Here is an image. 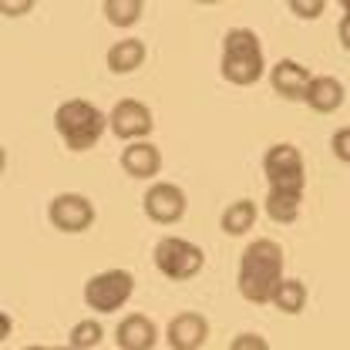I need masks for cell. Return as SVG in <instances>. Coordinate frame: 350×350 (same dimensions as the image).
I'll use <instances>...</instances> for the list:
<instances>
[{
  "mask_svg": "<svg viewBox=\"0 0 350 350\" xmlns=\"http://www.w3.org/2000/svg\"><path fill=\"white\" fill-rule=\"evenodd\" d=\"M262 172L269 182V192H266V202H262L266 216L276 226H293L300 219V209H304L306 189V165L300 148L290 145V142L269 145L266 155H262Z\"/></svg>",
  "mask_w": 350,
  "mask_h": 350,
  "instance_id": "obj_1",
  "label": "cell"
},
{
  "mask_svg": "<svg viewBox=\"0 0 350 350\" xmlns=\"http://www.w3.org/2000/svg\"><path fill=\"white\" fill-rule=\"evenodd\" d=\"M142 209L159 226H175L178 219L185 216L189 202H185V192L175 182H155V185H148V192L142 199Z\"/></svg>",
  "mask_w": 350,
  "mask_h": 350,
  "instance_id": "obj_9",
  "label": "cell"
},
{
  "mask_svg": "<svg viewBox=\"0 0 350 350\" xmlns=\"http://www.w3.org/2000/svg\"><path fill=\"white\" fill-rule=\"evenodd\" d=\"M57 350H68V347H57Z\"/></svg>",
  "mask_w": 350,
  "mask_h": 350,
  "instance_id": "obj_29",
  "label": "cell"
},
{
  "mask_svg": "<svg viewBox=\"0 0 350 350\" xmlns=\"http://www.w3.org/2000/svg\"><path fill=\"white\" fill-rule=\"evenodd\" d=\"M290 10H293L297 17H304V21H317V17L327 10V3H323V0H290Z\"/></svg>",
  "mask_w": 350,
  "mask_h": 350,
  "instance_id": "obj_20",
  "label": "cell"
},
{
  "mask_svg": "<svg viewBox=\"0 0 350 350\" xmlns=\"http://www.w3.org/2000/svg\"><path fill=\"white\" fill-rule=\"evenodd\" d=\"M122 169L131 178H155L162 172V152L152 142H131L122 148Z\"/></svg>",
  "mask_w": 350,
  "mask_h": 350,
  "instance_id": "obj_13",
  "label": "cell"
},
{
  "mask_svg": "<svg viewBox=\"0 0 350 350\" xmlns=\"http://www.w3.org/2000/svg\"><path fill=\"white\" fill-rule=\"evenodd\" d=\"M101 10H105L108 24H115V27H135L142 21V14H145V3L142 0H105Z\"/></svg>",
  "mask_w": 350,
  "mask_h": 350,
  "instance_id": "obj_18",
  "label": "cell"
},
{
  "mask_svg": "<svg viewBox=\"0 0 350 350\" xmlns=\"http://www.w3.org/2000/svg\"><path fill=\"white\" fill-rule=\"evenodd\" d=\"M54 131L61 135V142L71 152H88L101 142V135L108 131V115L98 111L85 98H68L57 105L54 111Z\"/></svg>",
  "mask_w": 350,
  "mask_h": 350,
  "instance_id": "obj_4",
  "label": "cell"
},
{
  "mask_svg": "<svg viewBox=\"0 0 350 350\" xmlns=\"http://www.w3.org/2000/svg\"><path fill=\"white\" fill-rule=\"evenodd\" d=\"M108 129H111L115 138H122L129 145L131 142H145V135H152V129H155L152 108L142 105L138 98H122L108 115Z\"/></svg>",
  "mask_w": 350,
  "mask_h": 350,
  "instance_id": "obj_8",
  "label": "cell"
},
{
  "mask_svg": "<svg viewBox=\"0 0 350 350\" xmlns=\"http://www.w3.org/2000/svg\"><path fill=\"white\" fill-rule=\"evenodd\" d=\"M344 98H347V91H344V85H340L334 75H317V78H310V88H306V94H304V101L317 115L337 111V108L344 105Z\"/></svg>",
  "mask_w": 350,
  "mask_h": 350,
  "instance_id": "obj_14",
  "label": "cell"
},
{
  "mask_svg": "<svg viewBox=\"0 0 350 350\" xmlns=\"http://www.w3.org/2000/svg\"><path fill=\"white\" fill-rule=\"evenodd\" d=\"M330 148H334V155H337L340 162H347V165H350V129L334 131V138H330Z\"/></svg>",
  "mask_w": 350,
  "mask_h": 350,
  "instance_id": "obj_22",
  "label": "cell"
},
{
  "mask_svg": "<svg viewBox=\"0 0 350 350\" xmlns=\"http://www.w3.org/2000/svg\"><path fill=\"white\" fill-rule=\"evenodd\" d=\"M152 260H155V269H159L162 276L182 283V280H192V276L202 273L206 253H202V246H196V243H189V239H182V236H162V239L155 243Z\"/></svg>",
  "mask_w": 350,
  "mask_h": 350,
  "instance_id": "obj_5",
  "label": "cell"
},
{
  "mask_svg": "<svg viewBox=\"0 0 350 350\" xmlns=\"http://www.w3.org/2000/svg\"><path fill=\"white\" fill-rule=\"evenodd\" d=\"M256 216H260V209H256L253 199H236V202H229V206L222 209L219 229H222L226 236H246V232L256 226Z\"/></svg>",
  "mask_w": 350,
  "mask_h": 350,
  "instance_id": "obj_16",
  "label": "cell"
},
{
  "mask_svg": "<svg viewBox=\"0 0 350 350\" xmlns=\"http://www.w3.org/2000/svg\"><path fill=\"white\" fill-rule=\"evenodd\" d=\"M229 350H269V340L262 334H236Z\"/></svg>",
  "mask_w": 350,
  "mask_h": 350,
  "instance_id": "obj_21",
  "label": "cell"
},
{
  "mask_svg": "<svg viewBox=\"0 0 350 350\" xmlns=\"http://www.w3.org/2000/svg\"><path fill=\"white\" fill-rule=\"evenodd\" d=\"M340 7H344V10H347V14H350V0H340Z\"/></svg>",
  "mask_w": 350,
  "mask_h": 350,
  "instance_id": "obj_28",
  "label": "cell"
},
{
  "mask_svg": "<svg viewBox=\"0 0 350 350\" xmlns=\"http://www.w3.org/2000/svg\"><path fill=\"white\" fill-rule=\"evenodd\" d=\"M280 283H283V246L276 239H253L239 256V276H236L239 297L246 304L266 306Z\"/></svg>",
  "mask_w": 350,
  "mask_h": 350,
  "instance_id": "obj_2",
  "label": "cell"
},
{
  "mask_svg": "<svg viewBox=\"0 0 350 350\" xmlns=\"http://www.w3.org/2000/svg\"><path fill=\"white\" fill-rule=\"evenodd\" d=\"M219 75L236 88L256 85L266 75V57H262L260 34L250 27H232L222 38V61H219Z\"/></svg>",
  "mask_w": 350,
  "mask_h": 350,
  "instance_id": "obj_3",
  "label": "cell"
},
{
  "mask_svg": "<svg viewBox=\"0 0 350 350\" xmlns=\"http://www.w3.org/2000/svg\"><path fill=\"white\" fill-rule=\"evenodd\" d=\"M3 169H7V148L0 145V172H3Z\"/></svg>",
  "mask_w": 350,
  "mask_h": 350,
  "instance_id": "obj_26",
  "label": "cell"
},
{
  "mask_svg": "<svg viewBox=\"0 0 350 350\" xmlns=\"http://www.w3.org/2000/svg\"><path fill=\"white\" fill-rule=\"evenodd\" d=\"M10 330H14V320H10V313H7V310H0V344L10 337Z\"/></svg>",
  "mask_w": 350,
  "mask_h": 350,
  "instance_id": "obj_24",
  "label": "cell"
},
{
  "mask_svg": "<svg viewBox=\"0 0 350 350\" xmlns=\"http://www.w3.org/2000/svg\"><path fill=\"white\" fill-rule=\"evenodd\" d=\"M24 350H57V347H41V344H34V347H24Z\"/></svg>",
  "mask_w": 350,
  "mask_h": 350,
  "instance_id": "obj_27",
  "label": "cell"
},
{
  "mask_svg": "<svg viewBox=\"0 0 350 350\" xmlns=\"http://www.w3.org/2000/svg\"><path fill=\"white\" fill-rule=\"evenodd\" d=\"M310 68L300 64V61H293V57H283V61H276L273 68H269V85L273 91L280 94V98H286V101H304L306 88H310Z\"/></svg>",
  "mask_w": 350,
  "mask_h": 350,
  "instance_id": "obj_11",
  "label": "cell"
},
{
  "mask_svg": "<svg viewBox=\"0 0 350 350\" xmlns=\"http://www.w3.org/2000/svg\"><path fill=\"white\" fill-rule=\"evenodd\" d=\"M94 202L81 192H57L47 206V219L61 232H85L94 226Z\"/></svg>",
  "mask_w": 350,
  "mask_h": 350,
  "instance_id": "obj_7",
  "label": "cell"
},
{
  "mask_svg": "<svg viewBox=\"0 0 350 350\" xmlns=\"http://www.w3.org/2000/svg\"><path fill=\"white\" fill-rule=\"evenodd\" d=\"M306 283L304 280H283L280 286H276V293H273V300L269 306H276L280 313H290V317H297L300 310L306 306Z\"/></svg>",
  "mask_w": 350,
  "mask_h": 350,
  "instance_id": "obj_17",
  "label": "cell"
},
{
  "mask_svg": "<svg viewBox=\"0 0 350 350\" xmlns=\"http://www.w3.org/2000/svg\"><path fill=\"white\" fill-rule=\"evenodd\" d=\"M340 44H344V51L350 54V14L340 17Z\"/></svg>",
  "mask_w": 350,
  "mask_h": 350,
  "instance_id": "obj_25",
  "label": "cell"
},
{
  "mask_svg": "<svg viewBox=\"0 0 350 350\" xmlns=\"http://www.w3.org/2000/svg\"><path fill=\"white\" fill-rule=\"evenodd\" d=\"M135 293V276L129 269H105L94 273L85 283V304L94 313H115L131 300Z\"/></svg>",
  "mask_w": 350,
  "mask_h": 350,
  "instance_id": "obj_6",
  "label": "cell"
},
{
  "mask_svg": "<svg viewBox=\"0 0 350 350\" xmlns=\"http://www.w3.org/2000/svg\"><path fill=\"white\" fill-rule=\"evenodd\" d=\"M115 340H118L122 350H152L159 344V327H155V320L145 317V313H129V317L118 323Z\"/></svg>",
  "mask_w": 350,
  "mask_h": 350,
  "instance_id": "obj_12",
  "label": "cell"
},
{
  "mask_svg": "<svg viewBox=\"0 0 350 350\" xmlns=\"http://www.w3.org/2000/svg\"><path fill=\"white\" fill-rule=\"evenodd\" d=\"M0 10H3L7 17H21V14L34 10V0H17V3H7V0H0Z\"/></svg>",
  "mask_w": 350,
  "mask_h": 350,
  "instance_id": "obj_23",
  "label": "cell"
},
{
  "mask_svg": "<svg viewBox=\"0 0 350 350\" xmlns=\"http://www.w3.org/2000/svg\"><path fill=\"white\" fill-rule=\"evenodd\" d=\"M101 337H105V327L98 320H78L68 334V350H91L101 344Z\"/></svg>",
  "mask_w": 350,
  "mask_h": 350,
  "instance_id": "obj_19",
  "label": "cell"
},
{
  "mask_svg": "<svg viewBox=\"0 0 350 350\" xmlns=\"http://www.w3.org/2000/svg\"><path fill=\"white\" fill-rule=\"evenodd\" d=\"M145 57H148V47H145L142 38L115 41L108 47V54H105V61H108V68H111L115 75H131V71H138V68L145 64Z\"/></svg>",
  "mask_w": 350,
  "mask_h": 350,
  "instance_id": "obj_15",
  "label": "cell"
},
{
  "mask_svg": "<svg viewBox=\"0 0 350 350\" xmlns=\"http://www.w3.org/2000/svg\"><path fill=\"white\" fill-rule=\"evenodd\" d=\"M165 340L172 350H199L209 340V320L196 310H182L175 313L165 327Z\"/></svg>",
  "mask_w": 350,
  "mask_h": 350,
  "instance_id": "obj_10",
  "label": "cell"
}]
</instances>
